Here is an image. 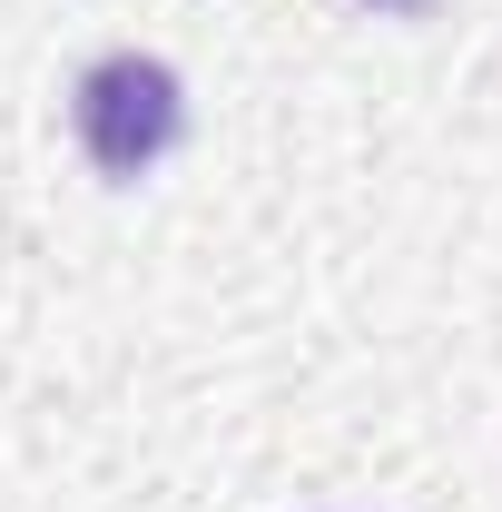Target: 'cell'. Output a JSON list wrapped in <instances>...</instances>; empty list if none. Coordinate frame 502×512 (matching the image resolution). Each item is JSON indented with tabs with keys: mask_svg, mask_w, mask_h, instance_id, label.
<instances>
[{
	"mask_svg": "<svg viewBox=\"0 0 502 512\" xmlns=\"http://www.w3.org/2000/svg\"><path fill=\"white\" fill-rule=\"evenodd\" d=\"M69 119H79V148H89L99 178H148L188 138V89H178V69L148 60V50H109L99 69H79Z\"/></svg>",
	"mask_w": 502,
	"mask_h": 512,
	"instance_id": "obj_1",
	"label": "cell"
},
{
	"mask_svg": "<svg viewBox=\"0 0 502 512\" xmlns=\"http://www.w3.org/2000/svg\"><path fill=\"white\" fill-rule=\"evenodd\" d=\"M365 10H434V0H365Z\"/></svg>",
	"mask_w": 502,
	"mask_h": 512,
	"instance_id": "obj_2",
	"label": "cell"
}]
</instances>
